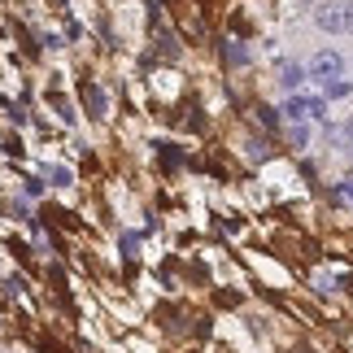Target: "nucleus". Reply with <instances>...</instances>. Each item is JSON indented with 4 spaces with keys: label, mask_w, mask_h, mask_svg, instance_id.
Wrapping results in <instances>:
<instances>
[{
    "label": "nucleus",
    "mask_w": 353,
    "mask_h": 353,
    "mask_svg": "<svg viewBox=\"0 0 353 353\" xmlns=\"http://www.w3.org/2000/svg\"><path fill=\"white\" fill-rule=\"evenodd\" d=\"M283 118H288L292 127H301V122H323L327 118V101L323 97H301V92H296V97L283 101Z\"/></svg>",
    "instance_id": "f257e3e1"
},
{
    "label": "nucleus",
    "mask_w": 353,
    "mask_h": 353,
    "mask_svg": "<svg viewBox=\"0 0 353 353\" xmlns=\"http://www.w3.org/2000/svg\"><path fill=\"white\" fill-rule=\"evenodd\" d=\"M310 79H314V83H341L345 79V57L336 48H323V52H314V61H310Z\"/></svg>",
    "instance_id": "f03ea898"
},
{
    "label": "nucleus",
    "mask_w": 353,
    "mask_h": 353,
    "mask_svg": "<svg viewBox=\"0 0 353 353\" xmlns=\"http://www.w3.org/2000/svg\"><path fill=\"white\" fill-rule=\"evenodd\" d=\"M314 22H319V31H327V35H345V0H327V5H319Z\"/></svg>",
    "instance_id": "7ed1b4c3"
},
{
    "label": "nucleus",
    "mask_w": 353,
    "mask_h": 353,
    "mask_svg": "<svg viewBox=\"0 0 353 353\" xmlns=\"http://www.w3.org/2000/svg\"><path fill=\"white\" fill-rule=\"evenodd\" d=\"M332 140H336V148H349V153H353V118L332 131Z\"/></svg>",
    "instance_id": "20e7f679"
},
{
    "label": "nucleus",
    "mask_w": 353,
    "mask_h": 353,
    "mask_svg": "<svg viewBox=\"0 0 353 353\" xmlns=\"http://www.w3.org/2000/svg\"><path fill=\"white\" fill-rule=\"evenodd\" d=\"M305 74H310V70H301V65H283V74H279V79H283V88H301V79H305Z\"/></svg>",
    "instance_id": "39448f33"
},
{
    "label": "nucleus",
    "mask_w": 353,
    "mask_h": 353,
    "mask_svg": "<svg viewBox=\"0 0 353 353\" xmlns=\"http://www.w3.org/2000/svg\"><path fill=\"white\" fill-rule=\"evenodd\" d=\"M336 201H345V205H353V174L336 183Z\"/></svg>",
    "instance_id": "423d86ee"
},
{
    "label": "nucleus",
    "mask_w": 353,
    "mask_h": 353,
    "mask_svg": "<svg viewBox=\"0 0 353 353\" xmlns=\"http://www.w3.org/2000/svg\"><path fill=\"white\" fill-rule=\"evenodd\" d=\"M48 179L57 183V188H70V170H61V166H57V170H48Z\"/></svg>",
    "instance_id": "0eeeda50"
},
{
    "label": "nucleus",
    "mask_w": 353,
    "mask_h": 353,
    "mask_svg": "<svg viewBox=\"0 0 353 353\" xmlns=\"http://www.w3.org/2000/svg\"><path fill=\"white\" fill-rule=\"evenodd\" d=\"M323 92H327V97H345V92H349V83H345V79H341V83H327V88H323Z\"/></svg>",
    "instance_id": "6e6552de"
},
{
    "label": "nucleus",
    "mask_w": 353,
    "mask_h": 353,
    "mask_svg": "<svg viewBox=\"0 0 353 353\" xmlns=\"http://www.w3.org/2000/svg\"><path fill=\"white\" fill-rule=\"evenodd\" d=\"M345 35H353V0H345Z\"/></svg>",
    "instance_id": "1a4fd4ad"
}]
</instances>
